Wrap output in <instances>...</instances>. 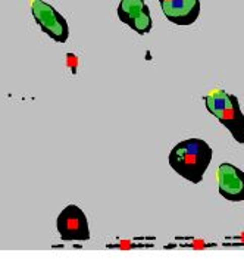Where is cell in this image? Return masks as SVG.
<instances>
[{"label":"cell","instance_id":"6da1fadb","mask_svg":"<svg viewBox=\"0 0 244 259\" xmlns=\"http://www.w3.org/2000/svg\"><path fill=\"white\" fill-rule=\"evenodd\" d=\"M213 150L202 139H187L174 146L169 152L171 168L184 180L199 184L211 165Z\"/></svg>","mask_w":244,"mask_h":259},{"label":"cell","instance_id":"7a4b0ae2","mask_svg":"<svg viewBox=\"0 0 244 259\" xmlns=\"http://www.w3.org/2000/svg\"><path fill=\"white\" fill-rule=\"evenodd\" d=\"M203 100L206 109L229 131L234 140L244 145V113L238 97L225 90L213 89L205 95Z\"/></svg>","mask_w":244,"mask_h":259},{"label":"cell","instance_id":"3957f363","mask_svg":"<svg viewBox=\"0 0 244 259\" xmlns=\"http://www.w3.org/2000/svg\"><path fill=\"white\" fill-rule=\"evenodd\" d=\"M31 12L41 31L58 43H66L69 25L66 19L52 5L43 0H31Z\"/></svg>","mask_w":244,"mask_h":259},{"label":"cell","instance_id":"277c9868","mask_svg":"<svg viewBox=\"0 0 244 259\" xmlns=\"http://www.w3.org/2000/svg\"><path fill=\"white\" fill-rule=\"evenodd\" d=\"M56 228L65 242L90 240V228L84 210L77 205H68L56 220Z\"/></svg>","mask_w":244,"mask_h":259},{"label":"cell","instance_id":"5b68a950","mask_svg":"<svg viewBox=\"0 0 244 259\" xmlns=\"http://www.w3.org/2000/svg\"><path fill=\"white\" fill-rule=\"evenodd\" d=\"M116 14L121 22L127 24L140 35L152 31L153 21L146 0H121Z\"/></svg>","mask_w":244,"mask_h":259},{"label":"cell","instance_id":"8992f818","mask_svg":"<svg viewBox=\"0 0 244 259\" xmlns=\"http://www.w3.org/2000/svg\"><path fill=\"white\" fill-rule=\"evenodd\" d=\"M218 192L229 202H244V172L235 165L224 162L216 169Z\"/></svg>","mask_w":244,"mask_h":259},{"label":"cell","instance_id":"52a82bcc","mask_svg":"<svg viewBox=\"0 0 244 259\" xmlns=\"http://www.w3.org/2000/svg\"><path fill=\"white\" fill-rule=\"evenodd\" d=\"M163 15L175 25H193L200 16V0H159Z\"/></svg>","mask_w":244,"mask_h":259}]
</instances>
